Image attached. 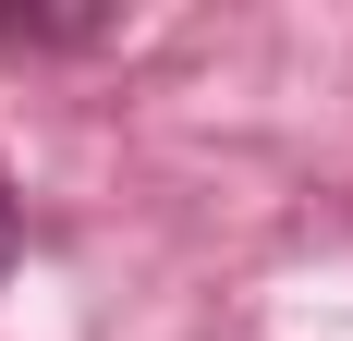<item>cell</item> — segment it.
Instances as JSON below:
<instances>
[{
	"instance_id": "cell-1",
	"label": "cell",
	"mask_w": 353,
	"mask_h": 341,
	"mask_svg": "<svg viewBox=\"0 0 353 341\" xmlns=\"http://www.w3.org/2000/svg\"><path fill=\"white\" fill-rule=\"evenodd\" d=\"M12 232H25V207H12V183H0V269H12Z\"/></svg>"
}]
</instances>
